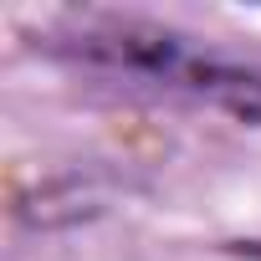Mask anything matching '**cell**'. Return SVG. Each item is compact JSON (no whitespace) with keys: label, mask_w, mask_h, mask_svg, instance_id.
Returning a JSON list of instances; mask_svg holds the SVG:
<instances>
[{"label":"cell","mask_w":261,"mask_h":261,"mask_svg":"<svg viewBox=\"0 0 261 261\" xmlns=\"http://www.w3.org/2000/svg\"><path fill=\"white\" fill-rule=\"evenodd\" d=\"M241 256H251V261H261V241H246V246H241Z\"/></svg>","instance_id":"cell-2"},{"label":"cell","mask_w":261,"mask_h":261,"mask_svg":"<svg viewBox=\"0 0 261 261\" xmlns=\"http://www.w3.org/2000/svg\"><path fill=\"white\" fill-rule=\"evenodd\" d=\"M51 51L77 67L169 87V92H190V97H205L246 123H261V72L225 62L169 26H154L139 16H82L51 36Z\"/></svg>","instance_id":"cell-1"}]
</instances>
